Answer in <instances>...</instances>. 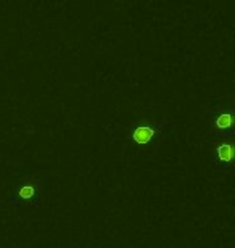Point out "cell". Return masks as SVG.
<instances>
[{"label":"cell","mask_w":235,"mask_h":248,"mask_svg":"<svg viewBox=\"0 0 235 248\" xmlns=\"http://www.w3.org/2000/svg\"><path fill=\"white\" fill-rule=\"evenodd\" d=\"M29 182H21V181H16L18 182V200H24V202H32L34 198L39 195V187H37V182L32 181L31 177L28 179Z\"/></svg>","instance_id":"cell-1"},{"label":"cell","mask_w":235,"mask_h":248,"mask_svg":"<svg viewBox=\"0 0 235 248\" xmlns=\"http://www.w3.org/2000/svg\"><path fill=\"white\" fill-rule=\"evenodd\" d=\"M155 136V129L153 127H147V126H139L132 131L131 137L132 140L139 143V145H145V143H148L150 140L153 139Z\"/></svg>","instance_id":"cell-2"},{"label":"cell","mask_w":235,"mask_h":248,"mask_svg":"<svg viewBox=\"0 0 235 248\" xmlns=\"http://www.w3.org/2000/svg\"><path fill=\"white\" fill-rule=\"evenodd\" d=\"M216 127L219 134L224 132H231L232 127V115L231 113H219L216 118Z\"/></svg>","instance_id":"cell-3"},{"label":"cell","mask_w":235,"mask_h":248,"mask_svg":"<svg viewBox=\"0 0 235 248\" xmlns=\"http://www.w3.org/2000/svg\"><path fill=\"white\" fill-rule=\"evenodd\" d=\"M218 156H219V160H221L222 163H229L232 160V156H234V147H232V143H221V145L218 147Z\"/></svg>","instance_id":"cell-4"},{"label":"cell","mask_w":235,"mask_h":248,"mask_svg":"<svg viewBox=\"0 0 235 248\" xmlns=\"http://www.w3.org/2000/svg\"><path fill=\"white\" fill-rule=\"evenodd\" d=\"M7 248H13V247H7Z\"/></svg>","instance_id":"cell-5"}]
</instances>
